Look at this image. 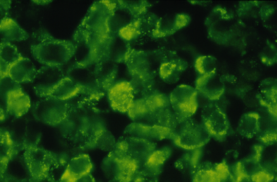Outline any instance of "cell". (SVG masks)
Masks as SVG:
<instances>
[{
  "label": "cell",
  "instance_id": "11",
  "mask_svg": "<svg viewBox=\"0 0 277 182\" xmlns=\"http://www.w3.org/2000/svg\"><path fill=\"white\" fill-rule=\"evenodd\" d=\"M260 116L255 113H247L241 118L238 131L241 135L248 138L257 135L260 129Z\"/></svg>",
  "mask_w": 277,
  "mask_h": 182
},
{
  "label": "cell",
  "instance_id": "8",
  "mask_svg": "<svg viewBox=\"0 0 277 182\" xmlns=\"http://www.w3.org/2000/svg\"><path fill=\"white\" fill-rule=\"evenodd\" d=\"M90 159L86 155H79L72 158L68 162L61 179L76 181L88 174L91 169Z\"/></svg>",
  "mask_w": 277,
  "mask_h": 182
},
{
  "label": "cell",
  "instance_id": "4",
  "mask_svg": "<svg viewBox=\"0 0 277 182\" xmlns=\"http://www.w3.org/2000/svg\"><path fill=\"white\" fill-rule=\"evenodd\" d=\"M195 87L198 94L211 101L219 99L225 91L224 83L216 72L199 76Z\"/></svg>",
  "mask_w": 277,
  "mask_h": 182
},
{
  "label": "cell",
  "instance_id": "13",
  "mask_svg": "<svg viewBox=\"0 0 277 182\" xmlns=\"http://www.w3.org/2000/svg\"><path fill=\"white\" fill-rule=\"evenodd\" d=\"M194 67L199 76L215 72L216 59L211 56H199L195 59Z\"/></svg>",
  "mask_w": 277,
  "mask_h": 182
},
{
  "label": "cell",
  "instance_id": "12",
  "mask_svg": "<svg viewBox=\"0 0 277 182\" xmlns=\"http://www.w3.org/2000/svg\"><path fill=\"white\" fill-rule=\"evenodd\" d=\"M42 113L40 115L42 120L52 125L61 124L67 117L65 108L56 103L48 104Z\"/></svg>",
  "mask_w": 277,
  "mask_h": 182
},
{
  "label": "cell",
  "instance_id": "3",
  "mask_svg": "<svg viewBox=\"0 0 277 182\" xmlns=\"http://www.w3.org/2000/svg\"><path fill=\"white\" fill-rule=\"evenodd\" d=\"M203 125L209 135L217 139L224 138L229 132V121L225 113L214 104H210L203 111Z\"/></svg>",
  "mask_w": 277,
  "mask_h": 182
},
{
  "label": "cell",
  "instance_id": "2",
  "mask_svg": "<svg viewBox=\"0 0 277 182\" xmlns=\"http://www.w3.org/2000/svg\"><path fill=\"white\" fill-rule=\"evenodd\" d=\"M169 100L175 112L184 117H189L197 110L198 93L191 86L181 85L171 93Z\"/></svg>",
  "mask_w": 277,
  "mask_h": 182
},
{
  "label": "cell",
  "instance_id": "6",
  "mask_svg": "<svg viewBox=\"0 0 277 182\" xmlns=\"http://www.w3.org/2000/svg\"><path fill=\"white\" fill-rule=\"evenodd\" d=\"M38 54L45 63L52 65L62 63L68 59L71 52L70 46L59 42H49L40 46Z\"/></svg>",
  "mask_w": 277,
  "mask_h": 182
},
{
  "label": "cell",
  "instance_id": "9",
  "mask_svg": "<svg viewBox=\"0 0 277 182\" xmlns=\"http://www.w3.org/2000/svg\"><path fill=\"white\" fill-rule=\"evenodd\" d=\"M29 62L19 58L7 67L6 72L15 82L29 81L35 75L34 68Z\"/></svg>",
  "mask_w": 277,
  "mask_h": 182
},
{
  "label": "cell",
  "instance_id": "10",
  "mask_svg": "<svg viewBox=\"0 0 277 182\" xmlns=\"http://www.w3.org/2000/svg\"><path fill=\"white\" fill-rule=\"evenodd\" d=\"M186 68L184 61L173 59L163 62L160 68V74L163 80L168 82L176 81L180 74Z\"/></svg>",
  "mask_w": 277,
  "mask_h": 182
},
{
  "label": "cell",
  "instance_id": "14",
  "mask_svg": "<svg viewBox=\"0 0 277 182\" xmlns=\"http://www.w3.org/2000/svg\"><path fill=\"white\" fill-rule=\"evenodd\" d=\"M136 28L134 25H130L122 28L120 34L122 37L126 39H131L136 34Z\"/></svg>",
  "mask_w": 277,
  "mask_h": 182
},
{
  "label": "cell",
  "instance_id": "1",
  "mask_svg": "<svg viewBox=\"0 0 277 182\" xmlns=\"http://www.w3.org/2000/svg\"><path fill=\"white\" fill-rule=\"evenodd\" d=\"M55 161L50 153L40 148H31L25 154V163L28 174L35 179L46 178L55 166Z\"/></svg>",
  "mask_w": 277,
  "mask_h": 182
},
{
  "label": "cell",
  "instance_id": "7",
  "mask_svg": "<svg viewBox=\"0 0 277 182\" xmlns=\"http://www.w3.org/2000/svg\"><path fill=\"white\" fill-rule=\"evenodd\" d=\"M5 100L8 112L17 117L25 114L30 105L28 96L17 87L9 89L6 93Z\"/></svg>",
  "mask_w": 277,
  "mask_h": 182
},
{
  "label": "cell",
  "instance_id": "5",
  "mask_svg": "<svg viewBox=\"0 0 277 182\" xmlns=\"http://www.w3.org/2000/svg\"><path fill=\"white\" fill-rule=\"evenodd\" d=\"M108 97L112 108L121 112L130 110L134 103L132 87L126 82H120L111 87Z\"/></svg>",
  "mask_w": 277,
  "mask_h": 182
}]
</instances>
